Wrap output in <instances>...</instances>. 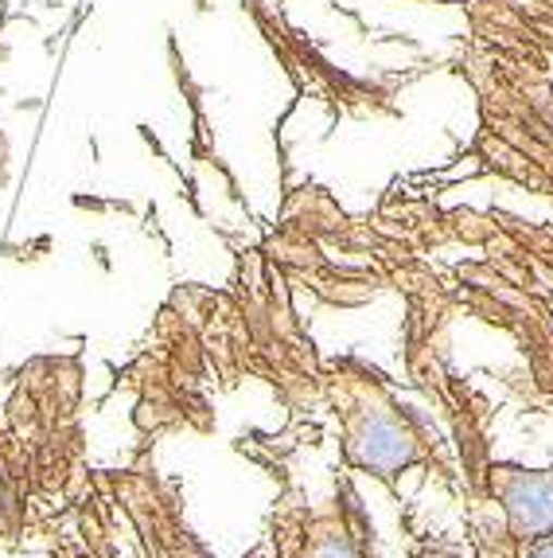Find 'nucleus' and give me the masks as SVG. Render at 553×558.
Here are the masks:
<instances>
[{"mask_svg":"<svg viewBox=\"0 0 553 558\" xmlns=\"http://www.w3.org/2000/svg\"><path fill=\"white\" fill-rule=\"evenodd\" d=\"M483 488L503 512V527L515 543H530L553 531V465L530 469L515 461H491Z\"/></svg>","mask_w":553,"mask_h":558,"instance_id":"obj_3","label":"nucleus"},{"mask_svg":"<svg viewBox=\"0 0 553 558\" xmlns=\"http://www.w3.org/2000/svg\"><path fill=\"white\" fill-rule=\"evenodd\" d=\"M518 558H553V531L550 535H538V539L523 543V547H518Z\"/></svg>","mask_w":553,"mask_h":558,"instance_id":"obj_5","label":"nucleus"},{"mask_svg":"<svg viewBox=\"0 0 553 558\" xmlns=\"http://www.w3.org/2000/svg\"><path fill=\"white\" fill-rule=\"evenodd\" d=\"M323 399L332 402L340 422V457L347 473H367L382 484H394L409 469H429L448 481V461L433 434V422L417 414L394 395L379 372L367 363L335 360L323 372Z\"/></svg>","mask_w":553,"mask_h":558,"instance_id":"obj_1","label":"nucleus"},{"mask_svg":"<svg viewBox=\"0 0 553 558\" xmlns=\"http://www.w3.org/2000/svg\"><path fill=\"white\" fill-rule=\"evenodd\" d=\"M269 539L276 558H370L374 523L362 508L359 488L347 473L335 476V496L328 508H312L300 493H288L273 508Z\"/></svg>","mask_w":553,"mask_h":558,"instance_id":"obj_2","label":"nucleus"},{"mask_svg":"<svg viewBox=\"0 0 553 558\" xmlns=\"http://www.w3.org/2000/svg\"><path fill=\"white\" fill-rule=\"evenodd\" d=\"M409 558H460L456 550H448V547H421V550H414Z\"/></svg>","mask_w":553,"mask_h":558,"instance_id":"obj_6","label":"nucleus"},{"mask_svg":"<svg viewBox=\"0 0 553 558\" xmlns=\"http://www.w3.org/2000/svg\"><path fill=\"white\" fill-rule=\"evenodd\" d=\"M125 496V512L137 523L148 558H207V550L192 539L187 523L175 512V500L157 484V476H125L118 481Z\"/></svg>","mask_w":553,"mask_h":558,"instance_id":"obj_4","label":"nucleus"}]
</instances>
